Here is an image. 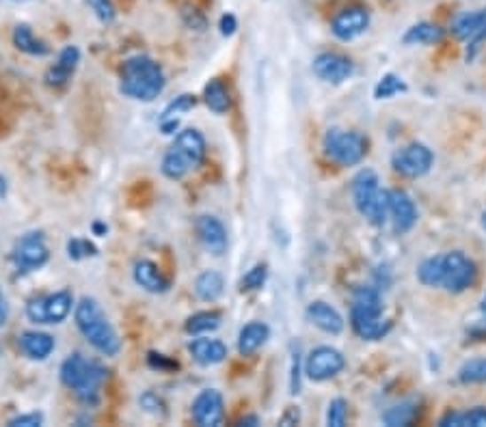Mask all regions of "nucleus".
<instances>
[{"label":"nucleus","mask_w":486,"mask_h":427,"mask_svg":"<svg viewBox=\"0 0 486 427\" xmlns=\"http://www.w3.org/2000/svg\"><path fill=\"white\" fill-rule=\"evenodd\" d=\"M167 87L165 69L147 54H135L126 58L119 72V91L137 102H153Z\"/></svg>","instance_id":"1"},{"label":"nucleus","mask_w":486,"mask_h":427,"mask_svg":"<svg viewBox=\"0 0 486 427\" xmlns=\"http://www.w3.org/2000/svg\"><path fill=\"white\" fill-rule=\"evenodd\" d=\"M74 324L81 330V335L87 339V344L93 350L100 352L102 356H117L122 350V339H119L115 326L102 311L100 302L96 298L84 296L74 307Z\"/></svg>","instance_id":"2"},{"label":"nucleus","mask_w":486,"mask_h":427,"mask_svg":"<svg viewBox=\"0 0 486 427\" xmlns=\"http://www.w3.org/2000/svg\"><path fill=\"white\" fill-rule=\"evenodd\" d=\"M59 378H61L63 386L72 391L82 404H96L104 382L108 378V371L98 361L87 359L81 352H74L61 362Z\"/></svg>","instance_id":"3"},{"label":"nucleus","mask_w":486,"mask_h":427,"mask_svg":"<svg viewBox=\"0 0 486 427\" xmlns=\"http://www.w3.org/2000/svg\"><path fill=\"white\" fill-rule=\"evenodd\" d=\"M206 138L195 128L177 132L176 141L167 149L165 158L161 162V171L167 180H184L192 168H197L206 158Z\"/></svg>","instance_id":"4"},{"label":"nucleus","mask_w":486,"mask_h":427,"mask_svg":"<svg viewBox=\"0 0 486 427\" xmlns=\"http://www.w3.org/2000/svg\"><path fill=\"white\" fill-rule=\"evenodd\" d=\"M350 326L361 339L379 341L391 330L383 317V300L374 287H357L350 305Z\"/></svg>","instance_id":"5"},{"label":"nucleus","mask_w":486,"mask_h":427,"mask_svg":"<svg viewBox=\"0 0 486 427\" xmlns=\"http://www.w3.org/2000/svg\"><path fill=\"white\" fill-rule=\"evenodd\" d=\"M352 201L372 225L380 227L389 216V190L380 188L379 175L372 168H364L352 180Z\"/></svg>","instance_id":"6"},{"label":"nucleus","mask_w":486,"mask_h":427,"mask_svg":"<svg viewBox=\"0 0 486 427\" xmlns=\"http://www.w3.org/2000/svg\"><path fill=\"white\" fill-rule=\"evenodd\" d=\"M322 149L331 162L340 167H355L368 156V138L359 132L333 128L322 138Z\"/></svg>","instance_id":"7"},{"label":"nucleus","mask_w":486,"mask_h":427,"mask_svg":"<svg viewBox=\"0 0 486 427\" xmlns=\"http://www.w3.org/2000/svg\"><path fill=\"white\" fill-rule=\"evenodd\" d=\"M76 302L69 290L54 291V294L31 298L27 302V317L28 322L37 326H57L67 320L69 313L74 311Z\"/></svg>","instance_id":"8"},{"label":"nucleus","mask_w":486,"mask_h":427,"mask_svg":"<svg viewBox=\"0 0 486 427\" xmlns=\"http://www.w3.org/2000/svg\"><path fill=\"white\" fill-rule=\"evenodd\" d=\"M478 270L465 252L452 251L441 255V287L450 294H463L475 283Z\"/></svg>","instance_id":"9"},{"label":"nucleus","mask_w":486,"mask_h":427,"mask_svg":"<svg viewBox=\"0 0 486 427\" xmlns=\"http://www.w3.org/2000/svg\"><path fill=\"white\" fill-rule=\"evenodd\" d=\"M12 261L18 272H35L51 261V248L42 231H28L16 242Z\"/></svg>","instance_id":"10"},{"label":"nucleus","mask_w":486,"mask_h":427,"mask_svg":"<svg viewBox=\"0 0 486 427\" xmlns=\"http://www.w3.org/2000/svg\"><path fill=\"white\" fill-rule=\"evenodd\" d=\"M346 367V359L340 350L331 345H318L307 354L305 374L311 382H326L340 376Z\"/></svg>","instance_id":"11"},{"label":"nucleus","mask_w":486,"mask_h":427,"mask_svg":"<svg viewBox=\"0 0 486 427\" xmlns=\"http://www.w3.org/2000/svg\"><path fill=\"white\" fill-rule=\"evenodd\" d=\"M433 151L426 145H421V143H411V145L400 147L398 151L391 156V167H394L400 175L411 177V180L426 175V173L433 168Z\"/></svg>","instance_id":"12"},{"label":"nucleus","mask_w":486,"mask_h":427,"mask_svg":"<svg viewBox=\"0 0 486 427\" xmlns=\"http://www.w3.org/2000/svg\"><path fill=\"white\" fill-rule=\"evenodd\" d=\"M370 27V12L368 7L361 4H350L337 12L331 19V31L340 42H352V39L361 37Z\"/></svg>","instance_id":"13"},{"label":"nucleus","mask_w":486,"mask_h":427,"mask_svg":"<svg viewBox=\"0 0 486 427\" xmlns=\"http://www.w3.org/2000/svg\"><path fill=\"white\" fill-rule=\"evenodd\" d=\"M452 33L456 39L467 43V58H474L480 43L486 39V9L463 13L454 19Z\"/></svg>","instance_id":"14"},{"label":"nucleus","mask_w":486,"mask_h":427,"mask_svg":"<svg viewBox=\"0 0 486 427\" xmlns=\"http://www.w3.org/2000/svg\"><path fill=\"white\" fill-rule=\"evenodd\" d=\"M192 421L200 427H218L225 419V400L221 391L203 389L191 406Z\"/></svg>","instance_id":"15"},{"label":"nucleus","mask_w":486,"mask_h":427,"mask_svg":"<svg viewBox=\"0 0 486 427\" xmlns=\"http://www.w3.org/2000/svg\"><path fill=\"white\" fill-rule=\"evenodd\" d=\"M314 74L320 81L331 84H341L355 74V63L346 54L322 52L314 58Z\"/></svg>","instance_id":"16"},{"label":"nucleus","mask_w":486,"mask_h":427,"mask_svg":"<svg viewBox=\"0 0 486 427\" xmlns=\"http://www.w3.org/2000/svg\"><path fill=\"white\" fill-rule=\"evenodd\" d=\"M195 231L200 236V242L203 245L210 255L223 257L227 252V245H230V237H227V229L216 216L210 214H203L195 221Z\"/></svg>","instance_id":"17"},{"label":"nucleus","mask_w":486,"mask_h":427,"mask_svg":"<svg viewBox=\"0 0 486 427\" xmlns=\"http://www.w3.org/2000/svg\"><path fill=\"white\" fill-rule=\"evenodd\" d=\"M389 216L394 221V231L400 236L413 229L418 222V207L409 192L400 190V188L389 190Z\"/></svg>","instance_id":"18"},{"label":"nucleus","mask_w":486,"mask_h":427,"mask_svg":"<svg viewBox=\"0 0 486 427\" xmlns=\"http://www.w3.org/2000/svg\"><path fill=\"white\" fill-rule=\"evenodd\" d=\"M78 66H81V50L78 46H66L59 52L57 61L52 67H48L43 81L51 89H61L72 81V76L76 74Z\"/></svg>","instance_id":"19"},{"label":"nucleus","mask_w":486,"mask_h":427,"mask_svg":"<svg viewBox=\"0 0 486 427\" xmlns=\"http://www.w3.org/2000/svg\"><path fill=\"white\" fill-rule=\"evenodd\" d=\"M307 320L326 335H341L344 332V317L341 313L325 300H314L307 307Z\"/></svg>","instance_id":"20"},{"label":"nucleus","mask_w":486,"mask_h":427,"mask_svg":"<svg viewBox=\"0 0 486 427\" xmlns=\"http://www.w3.org/2000/svg\"><path fill=\"white\" fill-rule=\"evenodd\" d=\"M132 276H135V283L141 290L150 291V294H167L171 290V281L167 279L161 272V268L156 266L152 260H138L132 268Z\"/></svg>","instance_id":"21"},{"label":"nucleus","mask_w":486,"mask_h":427,"mask_svg":"<svg viewBox=\"0 0 486 427\" xmlns=\"http://www.w3.org/2000/svg\"><path fill=\"white\" fill-rule=\"evenodd\" d=\"M188 354L201 367L221 365L227 359V345L221 339H210V337H197L188 344Z\"/></svg>","instance_id":"22"},{"label":"nucleus","mask_w":486,"mask_h":427,"mask_svg":"<svg viewBox=\"0 0 486 427\" xmlns=\"http://www.w3.org/2000/svg\"><path fill=\"white\" fill-rule=\"evenodd\" d=\"M18 345L27 359L46 361L48 356H51L54 352V347H57V341H54V337L48 335V332L27 330L20 335Z\"/></svg>","instance_id":"23"},{"label":"nucleus","mask_w":486,"mask_h":427,"mask_svg":"<svg viewBox=\"0 0 486 427\" xmlns=\"http://www.w3.org/2000/svg\"><path fill=\"white\" fill-rule=\"evenodd\" d=\"M12 39H13V46H16L20 52L28 54V57L43 58L51 54V46H48L42 37H37L33 28L24 22L16 24V28H13L12 33Z\"/></svg>","instance_id":"24"},{"label":"nucleus","mask_w":486,"mask_h":427,"mask_svg":"<svg viewBox=\"0 0 486 427\" xmlns=\"http://www.w3.org/2000/svg\"><path fill=\"white\" fill-rule=\"evenodd\" d=\"M270 329L266 322H249L238 335V352L242 356H251L269 341Z\"/></svg>","instance_id":"25"},{"label":"nucleus","mask_w":486,"mask_h":427,"mask_svg":"<svg viewBox=\"0 0 486 427\" xmlns=\"http://www.w3.org/2000/svg\"><path fill=\"white\" fill-rule=\"evenodd\" d=\"M203 102L215 115H225L231 108V93L230 87L221 81V78H212L210 82L203 87Z\"/></svg>","instance_id":"26"},{"label":"nucleus","mask_w":486,"mask_h":427,"mask_svg":"<svg viewBox=\"0 0 486 427\" xmlns=\"http://www.w3.org/2000/svg\"><path fill=\"white\" fill-rule=\"evenodd\" d=\"M445 31L433 22H419L404 33V43L409 46H435L443 42Z\"/></svg>","instance_id":"27"},{"label":"nucleus","mask_w":486,"mask_h":427,"mask_svg":"<svg viewBox=\"0 0 486 427\" xmlns=\"http://www.w3.org/2000/svg\"><path fill=\"white\" fill-rule=\"evenodd\" d=\"M225 291V281L216 270H206L197 276L195 294L203 302H216Z\"/></svg>","instance_id":"28"},{"label":"nucleus","mask_w":486,"mask_h":427,"mask_svg":"<svg viewBox=\"0 0 486 427\" xmlns=\"http://www.w3.org/2000/svg\"><path fill=\"white\" fill-rule=\"evenodd\" d=\"M221 320L223 317L218 311H197L186 320L184 330L192 337L208 335V332H215L221 329Z\"/></svg>","instance_id":"29"},{"label":"nucleus","mask_w":486,"mask_h":427,"mask_svg":"<svg viewBox=\"0 0 486 427\" xmlns=\"http://www.w3.org/2000/svg\"><path fill=\"white\" fill-rule=\"evenodd\" d=\"M419 416V401L418 400H406L403 404L394 406L383 415L385 425L389 427H406L413 425L415 419Z\"/></svg>","instance_id":"30"},{"label":"nucleus","mask_w":486,"mask_h":427,"mask_svg":"<svg viewBox=\"0 0 486 427\" xmlns=\"http://www.w3.org/2000/svg\"><path fill=\"white\" fill-rule=\"evenodd\" d=\"M441 427H486V408H478L467 412H448L443 419L439 421Z\"/></svg>","instance_id":"31"},{"label":"nucleus","mask_w":486,"mask_h":427,"mask_svg":"<svg viewBox=\"0 0 486 427\" xmlns=\"http://www.w3.org/2000/svg\"><path fill=\"white\" fill-rule=\"evenodd\" d=\"M460 384H484L486 382V359H471L459 369Z\"/></svg>","instance_id":"32"},{"label":"nucleus","mask_w":486,"mask_h":427,"mask_svg":"<svg viewBox=\"0 0 486 427\" xmlns=\"http://www.w3.org/2000/svg\"><path fill=\"white\" fill-rule=\"evenodd\" d=\"M418 279L428 287H441V255L428 257L419 263Z\"/></svg>","instance_id":"33"},{"label":"nucleus","mask_w":486,"mask_h":427,"mask_svg":"<svg viewBox=\"0 0 486 427\" xmlns=\"http://www.w3.org/2000/svg\"><path fill=\"white\" fill-rule=\"evenodd\" d=\"M404 91H406V82L403 81V78L396 76V74H385V76L379 81V84L374 87V97L389 99Z\"/></svg>","instance_id":"34"},{"label":"nucleus","mask_w":486,"mask_h":427,"mask_svg":"<svg viewBox=\"0 0 486 427\" xmlns=\"http://www.w3.org/2000/svg\"><path fill=\"white\" fill-rule=\"evenodd\" d=\"M180 18H182V22H184V27L191 28V31H195V33H203L208 28L206 13H203L200 7H195V4H191V3L182 4Z\"/></svg>","instance_id":"35"},{"label":"nucleus","mask_w":486,"mask_h":427,"mask_svg":"<svg viewBox=\"0 0 486 427\" xmlns=\"http://www.w3.org/2000/svg\"><path fill=\"white\" fill-rule=\"evenodd\" d=\"M266 279H269V266L266 263H255L240 281V291H257L264 287Z\"/></svg>","instance_id":"36"},{"label":"nucleus","mask_w":486,"mask_h":427,"mask_svg":"<svg viewBox=\"0 0 486 427\" xmlns=\"http://www.w3.org/2000/svg\"><path fill=\"white\" fill-rule=\"evenodd\" d=\"M349 419V401L344 397H335L331 400L329 410H326V425L331 427H344Z\"/></svg>","instance_id":"37"},{"label":"nucleus","mask_w":486,"mask_h":427,"mask_svg":"<svg viewBox=\"0 0 486 427\" xmlns=\"http://www.w3.org/2000/svg\"><path fill=\"white\" fill-rule=\"evenodd\" d=\"M84 3L102 24H113L117 19V7L113 0H84Z\"/></svg>","instance_id":"38"},{"label":"nucleus","mask_w":486,"mask_h":427,"mask_svg":"<svg viewBox=\"0 0 486 427\" xmlns=\"http://www.w3.org/2000/svg\"><path fill=\"white\" fill-rule=\"evenodd\" d=\"M98 255V248L91 245L89 240H84V237H72V240L67 242V257L74 261H81L84 257H96Z\"/></svg>","instance_id":"39"},{"label":"nucleus","mask_w":486,"mask_h":427,"mask_svg":"<svg viewBox=\"0 0 486 427\" xmlns=\"http://www.w3.org/2000/svg\"><path fill=\"white\" fill-rule=\"evenodd\" d=\"M138 404H141L143 410H147L153 416H165L167 415L165 400H162V397L158 393H153V391H147V393H143L141 400H138Z\"/></svg>","instance_id":"40"},{"label":"nucleus","mask_w":486,"mask_h":427,"mask_svg":"<svg viewBox=\"0 0 486 427\" xmlns=\"http://www.w3.org/2000/svg\"><path fill=\"white\" fill-rule=\"evenodd\" d=\"M195 104H197L195 96H188V93H184V96L176 97L171 104H169V106L165 108V113H162L161 119L177 117V115H182V113H188V111H191V108H195Z\"/></svg>","instance_id":"41"},{"label":"nucleus","mask_w":486,"mask_h":427,"mask_svg":"<svg viewBox=\"0 0 486 427\" xmlns=\"http://www.w3.org/2000/svg\"><path fill=\"white\" fill-rule=\"evenodd\" d=\"M147 365L156 371H176L177 367H180L177 361L169 359V356L161 354V352H150V354H147Z\"/></svg>","instance_id":"42"},{"label":"nucleus","mask_w":486,"mask_h":427,"mask_svg":"<svg viewBox=\"0 0 486 427\" xmlns=\"http://www.w3.org/2000/svg\"><path fill=\"white\" fill-rule=\"evenodd\" d=\"M43 415L42 412H27V415H18L13 419L7 421L9 427H39L43 425Z\"/></svg>","instance_id":"43"},{"label":"nucleus","mask_w":486,"mask_h":427,"mask_svg":"<svg viewBox=\"0 0 486 427\" xmlns=\"http://www.w3.org/2000/svg\"><path fill=\"white\" fill-rule=\"evenodd\" d=\"M290 393H301V354H292V376H290Z\"/></svg>","instance_id":"44"},{"label":"nucleus","mask_w":486,"mask_h":427,"mask_svg":"<svg viewBox=\"0 0 486 427\" xmlns=\"http://www.w3.org/2000/svg\"><path fill=\"white\" fill-rule=\"evenodd\" d=\"M218 28H221L223 37H231V35L238 31V18L234 16V13H225V16H221Z\"/></svg>","instance_id":"45"},{"label":"nucleus","mask_w":486,"mask_h":427,"mask_svg":"<svg viewBox=\"0 0 486 427\" xmlns=\"http://www.w3.org/2000/svg\"><path fill=\"white\" fill-rule=\"evenodd\" d=\"M9 313H12V307H9L7 296H4L3 287H0V329H4V324L9 322Z\"/></svg>","instance_id":"46"},{"label":"nucleus","mask_w":486,"mask_h":427,"mask_svg":"<svg viewBox=\"0 0 486 427\" xmlns=\"http://www.w3.org/2000/svg\"><path fill=\"white\" fill-rule=\"evenodd\" d=\"M161 130L162 134H176L177 130H180V119L177 117L161 119Z\"/></svg>","instance_id":"47"},{"label":"nucleus","mask_w":486,"mask_h":427,"mask_svg":"<svg viewBox=\"0 0 486 427\" xmlns=\"http://www.w3.org/2000/svg\"><path fill=\"white\" fill-rule=\"evenodd\" d=\"M299 421H301V412L296 408H287L286 415L279 419V423L281 425H296Z\"/></svg>","instance_id":"48"},{"label":"nucleus","mask_w":486,"mask_h":427,"mask_svg":"<svg viewBox=\"0 0 486 427\" xmlns=\"http://www.w3.org/2000/svg\"><path fill=\"white\" fill-rule=\"evenodd\" d=\"M262 423V421H260V416H257V415H247V416H242V419L240 421H238V425H240V427H255V425H260Z\"/></svg>","instance_id":"49"},{"label":"nucleus","mask_w":486,"mask_h":427,"mask_svg":"<svg viewBox=\"0 0 486 427\" xmlns=\"http://www.w3.org/2000/svg\"><path fill=\"white\" fill-rule=\"evenodd\" d=\"M93 233H96L98 237H104L108 233V225H104V222H93Z\"/></svg>","instance_id":"50"},{"label":"nucleus","mask_w":486,"mask_h":427,"mask_svg":"<svg viewBox=\"0 0 486 427\" xmlns=\"http://www.w3.org/2000/svg\"><path fill=\"white\" fill-rule=\"evenodd\" d=\"M7 190H9L7 180H4V177L0 175V198H3V197H7Z\"/></svg>","instance_id":"51"},{"label":"nucleus","mask_w":486,"mask_h":427,"mask_svg":"<svg viewBox=\"0 0 486 427\" xmlns=\"http://www.w3.org/2000/svg\"><path fill=\"white\" fill-rule=\"evenodd\" d=\"M482 311L486 313V294H484V298H482Z\"/></svg>","instance_id":"52"},{"label":"nucleus","mask_w":486,"mask_h":427,"mask_svg":"<svg viewBox=\"0 0 486 427\" xmlns=\"http://www.w3.org/2000/svg\"><path fill=\"white\" fill-rule=\"evenodd\" d=\"M482 227H484V229H486V212L482 214Z\"/></svg>","instance_id":"53"}]
</instances>
